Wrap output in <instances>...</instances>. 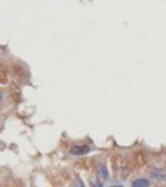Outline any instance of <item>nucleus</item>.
I'll use <instances>...</instances> for the list:
<instances>
[{
	"mask_svg": "<svg viewBox=\"0 0 166 187\" xmlns=\"http://www.w3.org/2000/svg\"><path fill=\"white\" fill-rule=\"evenodd\" d=\"M90 151V147L88 145H75L70 149V153L74 155H83L87 154Z\"/></svg>",
	"mask_w": 166,
	"mask_h": 187,
	"instance_id": "f257e3e1",
	"label": "nucleus"
},
{
	"mask_svg": "<svg viewBox=\"0 0 166 187\" xmlns=\"http://www.w3.org/2000/svg\"><path fill=\"white\" fill-rule=\"evenodd\" d=\"M150 181L147 179H136L132 182V187H149Z\"/></svg>",
	"mask_w": 166,
	"mask_h": 187,
	"instance_id": "f03ea898",
	"label": "nucleus"
},
{
	"mask_svg": "<svg viewBox=\"0 0 166 187\" xmlns=\"http://www.w3.org/2000/svg\"><path fill=\"white\" fill-rule=\"evenodd\" d=\"M98 172H100V176L103 178V179H107L108 178V171L104 166H100L98 167Z\"/></svg>",
	"mask_w": 166,
	"mask_h": 187,
	"instance_id": "7ed1b4c3",
	"label": "nucleus"
},
{
	"mask_svg": "<svg viewBox=\"0 0 166 187\" xmlns=\"http://www.w3.org/2000/svg\"><path fill=\"white\" fill-rule=\"evenodd\" d=\"M76 185H77V187H84L83 186V184L81 182V180H80V179H76Z\"/></svg>",
	"mask_w": 166,
	"mask_h": 187,
	"instance_id": "20e7f679",
	"label": "nucleus"
},
{
	"mask_svg": "<svg viewBox=\"0 0 166 187\" xmlns=\"http://www.w3.org/2000/svg\"><path fill=\"white\" fill-rule=\"evenodd\" d=\"M92 187H103V186L101 185L100 182H96V184H94V185H92Z\"/></svg>",
	"mask_w": 166,
	"mask_h": 187,
	"instance_id": "39448f33",
	"label": "nucleus"
},
{
	"mask_svg": "<svg viewBox=\"0 0 166 187\" xmlns=\"http://www.w3.org/2000/svg\"><path fill=\"white\" fill-rule=\"evenodd\" d=\"M111 187H123L122 185H115V186H111Z\"/></svg>",
	"mask_w": 166,
	"mask_h": 187,
	"instance_id": "423d86ee",
	"label": "nucleus"
},
{
	"mask_svg": "<svg viewBox=\"0 0 166 187\" xmlns=\"http://www.w3.org/2000/svg\"><path fill=\"white\" fill-rule=\"evenodd\" d=\"M1 97H2V94H1V92H0V99H1Z\"/></svg>",
	"mask_w": 166,
	"mask_h": 187,
	"instance_id": "0eeeda50",
	"label": "nucleus"
}]
</instances>
